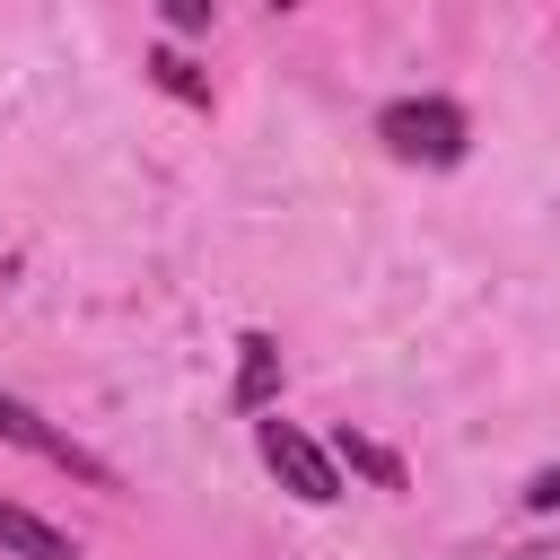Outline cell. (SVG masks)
<instances>
[{
  "label": "cell",
  "mask_w": 560,
  "mask_h": 560,
  "mask_svg": "<svg viewBox=\"0 0 560 560\" xmlns=\"http://www.w3.org/2000/svg\"><path fill=\"white\" fill-rule=\"evenodd\" d=\"M385 149L394 158H411V166H455L464 158V114L446 105V96H402V105H385Z\"/></svg>",
  "instance_id": "cell-1"
},
{
  "label": "cell",
  "mask_w": 560,
  "mask_h": 560,
  "mask_svg": "<svg viewBox=\"0 0 560 560\" xmlns=\"http://www.w3.org/2000/svg\"><path fill=\"white\" fill-rule=\"evenodd\" d=\"M254 446H262V464L280 472V490H298L306 508H324V499H341V472H332V455L298 429V420H254Z\"/></svg>",
  "instance_id": "cell-2"
},
{
  "label": "cell",
  "mask_w": 560,
  "mask_h": 560,
  "mask_svg": "<svg viewBox=\"0 0 560 560\" xmlns=\"http://www.w3.org/2000/svg\"><path fill=\"white\" fill-rule=\"evenodd\" d=\"M0 438H9V446H26V455H44V464H61V472H88V481L105 490V464H96V455H79L61 429H44V420H35L18 394H0Z\"/></svg>",
  "instance_id": "cell-3"
},
{
  "label": "cell",
  "mask_w": 560,
  "mask_h": 560,
  "mask_svg": "<svg viewBox=\"0 0 560 560\" xmlns=\"http://www.w3.org/2000/svg\"><path fill=\"white\" fill-rule=\"evenodd\" d=\"M0 551L9 560H79V542L61 525H44L35 508H18V499H0Z\"/></svg>",
  "instance_id": "cell-4"
},
{
  "label": "cell",
  "mask_w": 560,
  "mask_h": 560,
  "mask_svg": "<svg viewBox=\"0 0 560 560\" xmlns=\"http://www.w3.org/2000/svg\"><path fill=\"white\" fill-rule=\"evenodd\" d=\"M236 350H245V368H236V402L262 411V402H271V376H280V350H271V332H245Z\"/></svg>",
  "instance_id": "cell-5"
},
{
  "label": "cell",
  "mask_w": 560,
  "mask_h": 560,
  "mask_svg": "<svg viewBox=\"0 0 560 560\" xmlns=\"http://www.w3.org/2000/svg\"><path fill=\"white\" fill-rule=\"evenodd\" d=\"M332 455H341L350 472H368L376 490H402V464H394V455H385L376 438H359V429H341V438H332Z\"/></svg>",
  "instance_id": "cell-6"
},
{
  "label": "cell",
  "mask_w": 560,
  "mask_h": 560,
  "mask_svg": "<svg viewBox=\"0 0 560 560\" xmlns=\"http://www.w3.org/2000/svg\"><path fill=\"white\" fill-rule=\"evenodd\" d=\"M149 70H158V88H175V96H192V105H210V88L192 79V61H175V52H158Z\"/></svg>",
  "instance_id": "cell-7"
},
{
  "label": "cell",
  "mask_w": 560,
  "mask_h": 560,
  "mask_svg": "<svg viewBox=\"0 0 560 560\" xmlns=\"http://www.w3.org/2000/svg\"><path fill=\"white\" fill-rule=\"evenodd\" d=\"M166 26H175V35H201V26H210V0H166Z\"/></svg>",
  "instance_id": "cell-8"
},
{
  "label": "cell",
  "mask_w": 560,
  "mask_h": 560,
  "mask_svg": "<svg viewBox=\"0 0 560 560\" xmlns=\"http://www.w3.org/2000/svg\"><path fill=\"white\" fill-rule=\"evenodd\" d=\"M525 508H542V516H560V464H551V472H534V481H525Z\"/></svg>",
  "instance_id": "cell-9"
}]
</instances>
